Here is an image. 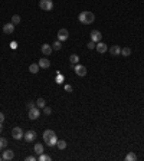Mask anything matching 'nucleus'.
Masks as SVG:
<instances>
[{
    "mask_svg": "<svg viewBox=\"0 0 144 161\" xmlns=\"http://www.w3.org/2000/svg\"><path fill=\"white\" fill-rule=\"evenodd\" d=\"M23 135H25V132H23V129H22L20 127H15V128L12 129V137H13L15 139H22Z\"/></svg>",
    "mask_w": 144,
    "mask_h": 161,
    "instance_id": "nucleus-4",
    "label": "nucleus"
},
{
    "mask_svg": "<svg viewBox=\"0 0 144 161\" xmlns=\"http://www.w3.org/2000/svg\"><path fill=\"white\" fill-rule=\"evenodd\" d=\"M69 61H71V65H72V66H75V65L79 62V56H78L76 53H72V55L69 56Z\"/></svg>",
    "mask_w": 144,
    "mask_h": 161,
    "instance_id": "nucleus-16",
    "label": "nucleus"
},
{
    "mask_svg": "<svg viewBox=\"0 0 144 161\" xmlns=\"http://www.w3.org/2000/svg\"><path fill=\"white\" fill-rule=\"evenodd\" d=\"M43 112H45L46 115H51V114H52V109H51V106H45V108H43Z\"/></svg>",
    "mask_w": 144,
    "mask_h": 161,
    "instance_id": "nucleus-28",
    "label": "nucleus"
},
{
    "mask_svg": "<svg viewBox=\"0 0 144 161\" xmlns=\"http://www.w3.org/2000/svg\"><path fill=\"white\" fill-rule=\"evenodd\" d=\"M10 48H12V49H16V48H18V43H16V42H12V43H10Z\"/></svg>",
    "mask_w": 144,
    "mask_h": 161,
    "instance_id": "nucleus-31",
    "label": "nucleus"
},
{
    "mask_svg": "<svg viewBox=\"0 0 144 161\" xmlns=\"http://www.w3.org/2000/svg\"><path fill=\"white\" fill-rule=\"evenodd\" d=\"M39 66H41V68H43V69L49 68V66H51L49 59H48V58H42V59H39Z\"/></svg>",
    "mask_w": 144,
    "mask_h": 161,
    "instance_id": "nucleus-15",
    "label": "nucleus"
},
{
    "mask_svg": "<svg viewBox=\"0 0 144 161\" xmlns=\"http://www.w3.org/2000/svg\"><path fill=\"white\" fill-rule=\"evenodd\" d=\"M39 7L45 12H51L53 9V2L52 0H41L39 2Z\"/></svg>",
    "mask_w": 144,
    "mask_h": 161,
    "instance_id": "nucleus-3",
    "label": "nucleus"
},
{
    "mask_svg": "<svg viewBox=\"0 0 144 161\" xmlns=\"http://www.w3.org/2000/svg\"><path fill=\"white\" fill-rule=\"evenodd\" d=\"M2 151H3V148H2V147H0V152H2Z\"/></svg>",
    "mask_w": 144,
    "mask_h": 161,
    "instance_id": "nucleus-34",
    "label": "nucleus"
},
{
    "mask_svg": "<svg viewBox=\"0 0 144 161\" xmlns=\"http://www.w3.org/2000/svg\"><path fill=\"white\" fill-rule=\"evenodd\" d=\"M2 160H3V158H2V157H0V161H2Z\"/></svg>",
    "mask_w": 144,
    "mask_h": 161,
    "instance_id": "nucleus-35",
    "label": "nucleus"
},
{
    "mask_svg": "<svg viewBox=\"0 0 144 161\" xmlns=\"http://www.w3.org/2000/svg\"><path fill=\"white\" fill-rule=\"evenodd\" d=\"M56 147H58L59 150H65V148H66V142H65L64 139H58V142H56Z\"/></svg>",
    "mask_w": 144,
    "mask_h": 161,
    "instance_id": "nucleus-22",
    "label": "nucleus"
},
{
    "mask_svg": "<svg viewBox=\"0 0 144 161\" xmlns=\"http://www.w3.org/2000/svg\"><path fill=\"white\" fill-rule=\"evenodd\" d=\"M78 20H79L81 23H84V25H91V23H94L95 16H94V13H92V12L85 10V12H81V13H79Z\"/></svg>",
    "mask_w": 144,
    "mask_h": 161,
    "instance_id": "nucleus-2",
    "label": "nucleus"
},
{
    "mask_svg": "<svg viewBox=\"0 0 144 161\" xmlns=\"http://www.w3.org/2000/svg\"><path fill=\"white\" fill-rule=\"evenodd\" d=\"M13 32H15V25H13V23H6V25L3 26V33L12 35Z\"/></svg>",
    "mask_w": 144,
    "mask_h": 161,
    "instance_id": "nucleus-12",
    "label": "nucleus"
},
{
    "mask_svg": "<svg viewBox=\"0 0 144 161\" xmlns=\"http://www.w3.org/2000/svg\"><path fill=\"white\" fill-rule=\"evenodd\" d=\"M13 157H15V152L12 150H5L3 154H2V158L5 161H10V160H13Z\"/></svg>",
    "mask_w": 144,
    "mask_h": 161,
    "instance_id": "nucleus-11",
    "label": "nucleus"
},
{
    "mask_svg": "<svg viewBox=\"0 0 144 161\" xmlns=\"http://www.w3.org/2000/svg\"><path fill=\"white\" fill-rule=\"evenodd\" d=\"M33 151L38 154V155H41V154H43V145L42 144H35V147H33Z\"/></svg>",
    "mask_w": 144,
    "mask_h": 161,
    "instance_id": "nucleus-17",
    "label": "nucleus"
},
{
    "mask_svg": "<svg viewBox=\"0 0 144 161\" xmlns=\"http://www.w3.org/2000/svg\"><path fill=\"white\" fill-rule=\"evenodd\" d=\"M39 161H51V157L46 154H41L39 155Z\"/></svg>",
    "mask_w": 144,
    "mask_h": 161,
    "instance_id": "nucleus-26",
    "label": "nucleus"
},
{
    "mask_svg": "<svg viewBox=\"0 0 144 161\" xmlns=\"http://www.w3.org/2000/svg\"><path fill=\"white\" fill-rule=\"evenodd\" d=\"M28 117H29L30 119H38V118L41 117L39 108H38V106H33L32 109H29V111H28Z\"/></svg>",
    "mask_w": 144,
    "mask_h": 161,
    "instance_id": "nucleus-5",
    "label": "nucleus"
},
{
    "mask_svg": "<svg viewBox=\"0 0 144 161\" xmlns=\"http://www.w3.org/2000/svg\"><path fill=\"white\" fill-rule=\"evenodd\" d=\"M43 141H45V144H46V145H49V147L56 145L58 138H56L55 131H52V129H46V131L43 132Z\"/></svg>",
    "mask_w": 144,
    "mask_h": 161,
    "instance_id": "nucleus-1",
    "label": "nucleus"
},
{
    "mask_svg": "<svg viewBox=\"0 0 144 161\" xmlns=\"http://www.w3.org/2000/svg\"><path fill=\"white\" fill-rule=\"evenodd\" d=\"M26 161H36V157H33V155H29V157H26Z\"/></svg>",
    "mask_w": 144,
    "mask_h": 161,
    "instance_id": "nucleus-30",
    "label": "nucleus"
},
{
    "mask_svg": "<svg viewBox=\"0 0 144 161\" xmlns=\"http://www.w3.org/2000/svg\"><path fill=\"white\" fill-rule=\"evenodd\" d=\"M95 45H97V43H95V42H92V40H91V42H89V43H88V45H87V48H88V49H95Z\"/></svg>",
    "mask_w": 144,
    "mask_h": 161,
    "instance_id": "nucleus-29",
    "label": "nucleus"
},
{
    "mask_svg": "<svg viewBox=\"0 0 144 161\" xmlns=\"http://www.w3.org/2000/svg\"><path fill=\"white\" fill-rule=\"evenodd\" d=\"M68 38H69V32L66 29H59V32H58V40L65 42V40H68Z\"/></svg>",
    "mask_w": 144,
    "mask_h": 161,
    "instance_id": "nucleus-6",
    "label": "nucleus"
},
{
    "mask_svg": "<svg viewBox=\"0 0 144 161\" xmlns=\"http://www.w3.org/2000/svg\"><path fill=\"white\" fill-rule=\"evenodd\" d=\"M3 121H5V114L0 112V122H3Z\"/></svg>",
    "mask_w": 144,
    "mask_h": 161,
    "instance_id": "nucleus-32",
    "label": "nucleus"
},
{
    "mask_svg": "<svg viewBox=\"0 0 144 161\" xmlns=\"http://www.w3.org/2000/svg\"><path fill=\"white\" fill-rule=\"evenodd\" d=\"M52 48H53V51H61V48H62V45H61V40H56V42L52 45Z\"/></svg>",
    "mask_w": 144,
    "mask_h": 161,
    "instance_id": "nucleus-24",
    "label": "nucleus"
},
{
    "mask_svg": "<svg viewBox=\"0 0 144 161\" xmlns=\"http://www.w3.org/2000/svg\"><path fill=\"white\" fill-rule=\"evenodd\" d=\"M23 138L26 139V142H32V141H35V138H36V132H35L33 129L26 131V132H25V135H23Z\"/></svg>",
    "mask_w": 144,
    "mask_h": 161,
    "instance_id": "nucleus-8",
    "label": "nucleus"
},
{
    "mask_svg": "<svg viewBox=\"0 0 144 161\" xmlns=\"http://www.w3.org/2000/svg\"><path fill=\"white\" fill-rule=\"evenodd\" d=\"M101 39H102V35H101L99 30H92V32H91V40H92V42L98 43V42H101Z\"/></svg>",
    "mask_w": 144,
    "mask_h": 161,
    "instance_id": "nucleus-9",
    "label": "nucleus"
},
{
    "mask_svg": "<svg viewBox=\"0 0 144 161\" xmlns=\"http://www.w3.org/2000/svg\"><path fill=\"white\" fill-rule=\"evenodd\" d=\"M121 55H122V56H130V55H131V49H130V46L121 48Z\"/></svg>",
    "mask_w": 144,
    "mask_h": 161,
    "instance_id": "nucleus-19",
    "label": "nucleus"
},
{
    "mask_svg": "<svg viewBox=\"0 0 144 161\" xmlns=\"http://www.w3.org/2000/svg\"><path fill=\"white\" fill-rule=\"evenodd\" d=\"M33 106H36V105H35V102H33V101H29V102H28V104H26V109H28V111H29V109H32V108H33Z\"/></svg>",
    "mask_w": 144,
    "mask_h": 161,
    "instance_id": "nucleus-27",
    "label": "nucleus"
},
{
    "mask_svg": "<svg viewBox=\"0 0 144 161\" xmlns=\"http://www.w3.org/2000/svg\"><path fill=\"white\" fill-rule=\"evenodd\" d=\"M110 53L112 55V56H117V55H121V48L118 46V45H115V46H111L110 49Z\"/></svg>",
    "mask_w": 144,
    "mask_h": 161,
    "instance_id": "nucleus-14",
    "label": "nucleus"
},
{
    "mask_svg": "<svg viewBox=\"0 0 144 161\" xmlns=\"http://www.w3.org/2000/svg\"><path fill=\"white\" fill-rule=\"evenodd\" d=\"M12 23L13 25H19L20 23V16L19 15H13L12 16Z\"/></svg>",
    "mask_w": 144,
    "mask_h": 161,
    "instance_id": "nucleus-23",
    "label": "nucleus"
},
{
    "mask_svg": "<svg viewBox=\"0 0 144 161\" xmlns=\"http://www.w3.org/2000/svg\"><path fill=\"white\" fill-rule=\"evenodd\" d=\"M95 49H97L98 53H105V52H107V45L102 43V42H98V43L95 45Z\"/></svg>",
    "mask_w": 144,
    "mask_h": 161,
    "instance_id": "nucleus-13",
    "label": "nucleus"
},
{
    "mask_svg": "<svg viewBox=\"0 0 144 161\" xmlns=\"http://www.w3.org/2000/svg\"><path fill=\"white\" fill-rule=\"evenodd\" d=\"M39 63H32L30 66H29V71H30V73H38V71H39Z\"/></svg>",
    "mask_w": 144,
    "mask_h": 161,
    "instance_id": "nucleus-18",
    "label": "nucleus"
},
{
    "mask_svg": "<svg viewBox=\"0 0 144 161\" xmlns=\"http://www.w3.org/2000/svg\"><path fill=\"white\" fill-rule=\"evenodd\" d=\"M7 144H9V142H7V139H6L5 137H3V138H0V147H2V148H6V147H7Z\"/></svg>",
    "mask_w": 144,
    "mask_h": 161,
    "instance_id": "nucleus-25",
    "label": "nucleus"
},
{
    "mask_svg": "<svg viewBox=\"0 0 144 161\" xmlns=\"http://www.w3.org/2000/svg\"><path fill=\"white\" fill-rule=\"evenodd\" d=\"M36 106H38V108H45V106H46V101H45L43 98H39L38 102H36Z\"/></svg>",
    "mask_w": 144,
    "mask_h": 161,
    "instance_id": "nucleus-21",
    "label": "nucleus"
},
{
    "mask_svg": "<svg viewBox=\"0 0 144 161\" xmlns=\"http://www.w3.org/2000/svg\"><path fill=\"white\" fill-rule=\"evenodd\" d=\"M74 69H75V73H76L78 76H85V75H87V68H85L84 65H79V63H76Z\"/></svg>",
    "mask_w": 144,
    "mask_h": 161,
    "instance_id": "nucleus-7",
    "label": "nucleus"
},
{
    "mask_svg": "<svg viewBox=\"0 0 144 161\" xmlns=\"http://www.w3.org/2000/svg\"><path fill=\"white\" fill-rule=\"evenodd\" d=\"M135 160H137V155L134 152H128L125 155V161H135Z\"/></svg>",
    "mask_w": 144,
    "mask_h": 161,
    "instance_id": "nucleus-20",
    "label": "nucleus"
},
{
    "mask_svg": "<svg viewBox=\"0 0 144 161\" xmlns=\"http://www.w3.org/2000/svg\"><path fill=\"white\" fill-rule=\"evenodd\" d=\"M2 124H3V122H0V132L3 131V125H2Z\"/></svg>",
    "mask_w": 144,
    "mask_h": 161,
    "instance_id": "nucleus-33",
    "label": "nucleus"
},
{
    "mask_svg": "<svg viewBox=\"0 0 144 161\" xmlns=\"http://www.w3.org/2000/svg\"><path fill=\"white\" fill-rule=\"evenodd\" d=\"M41 51H42V53H43L45 56H49V55L52 53L53 48H52V45H48V43H43V45H42V48H41Z\"/></svg>",
    "mask_w": 144,
    "mask_h": 161,
    "instance_id": "nucleus-10",
    "label": "nucleus"
}]
</instances>
